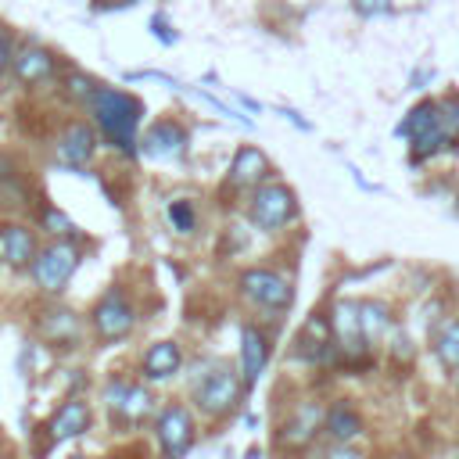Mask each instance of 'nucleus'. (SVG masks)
I'll use <instances>...</instances> for the list:
<instances>
[{"mask_svg": "<svg viewBox=\"0 0 459 459\" xmlns=\"http://www.w3.org/2000/svg\"><path fill=\"white\" fill-rule=\"evenodd\" d=\"M93 104V115L100 122V133L108 136V143L122 147V151H133L136 143V122H140V104L118 90H108V86H97V93L90 97Z\"/></svg>", "mask_w": 459, "mask_h": 459, "instance_id": "f257e3e1", "label": "nucleus"}, {"mask_svg": "<svg viewBox=\"0 0 459 459\" xmlns=\"http://www.w3.org/2000/svg\"><path fill=\"white\" fill-rule=\"evenodd\" d=\"M240 391H247V387H244V380H240L230 366H212V369L197 380L194 402H197V409H201L204 416L222 420V416H230V412L240 405Z\"/></svg>", "mask_w": 459, "mask_h": 459, "instance_id": "f03ea898", "label": "nucleus"}, {"mask_svg": "<svg viewBox=\"0 0 459 459\" xmlns=\"http://www.w3.org/2000/svg\"><path fill=\"white\" fill-rule=\"evenodd\" d=\"M437 111H441V108H437L434 100H423V104H416V108L409 111V118L402 122V133L412 140V158H427V154H434V151L445 143L448 129H445V122H441Z\"/></svg>", "mask_w": 459, "mask_h": 459, "instance_id": "7ed1b4c3", "label": "nucleus"}, {"mask_svg": "<svg viewBox=\"0 0 459 459\" xmlns=\"http://www.w3.org/2000/svg\"><path fill=\"white\" fill-rule=\"evenodd\" d=\"M298 215V201L283 183H262L251 197V219L258 230H280Z\"/></svg>", "mask_w": 459, "mask_h": 459, "instance_id": "20e7f679", "label": "nucleus"}, {"mask_svg": "<svg viewBox=\"0 0 459 459\" xmlns=\"http://www.w3.org/2000/svg\"><path fill=\"white\" fill-rule=\"evenodd\" d=\"M75 265H79V251H75L72 244L57 240V244L43 247V251L32 258V276H36V283H39L43 290L57 294V290H65V283L72 280Z\"/></svg>", "mask_w": 459, "mask_h": 459, "instance_id": "39448f33", "label": "nucleus"}, {"mask_svg": "<svg viewBox=\"0 0 459 459\" xmlns=\"http://www.w3.org/2000/svg\"><path fill=\"white\" fill-rule=\"evenodd\" d=\"M158 441L165 448V455L179 459L194 448V416L183 405H165L158 416Z\"/></svg>", "mask_w": 459, "mask_h": 459, "instance_id": "423d86ee", "label": "nucleus"}, {"mask_svg": "<svg viewBox=\"0 0 459 459\" xmlns=\"http://www.w3.org/2000/svg\"><path fill=\"white\" fill-rule=\"evenodd\" d=\"M93 326H97V333H100L104 341H122V337L133 330V305L122 298L118 287H111V290L100 298V305L93 308Z\"/></svg>", "mask_w": 459, "mask_h": 459, "instance_id": "0eeeda50", "label": "nucleus"}, {"mask_svg": "<svg viewBox=\"0 0 459 459\" xmlns=\"http://www.w3.org/2000/svg\"><path fill=\"white\" fill-rule=\"evenodd\" d=\"M108 409L115 412L118 423H140L151 416L154 402H151V391L140 387V384H126V380H115L108 384Z\"/></svg>", "mask_w": 459, "mask_h": 459, "instance_id": "6e6552de", "label": "nucleus"}, {"mask_svg": "<svg viewBox=\"0 0 459 459\" xmlns=\"http://www.w3.org/2000/svg\"><path fill=\"white\" fill-rule=\"evenodd\" d=\"M240 290H244L251 301L265 305V308H287V305H290V283H287L283 276L269 273V269H247V273L240 276Z\"/></svg>", "mask_w": 459, "mask_h": 459, "instance_id": "1a4fd4ad", "label": "nucleus"}, {"mask_svg": "<svg viewBox=\"0 0 459 459\" xmlns=\"http://www.w3.org/2000/svg\"><path fill=\"white\" fill-rule=\"evenodd\" d=\"M330 330H333V344H337V348H341L348 359L366 355L369 337L362 333V323H359V305L341 301V305L333 308V316H330Z\"/></svg>", "mask_w": 459, "mask_h": 459, "instance_id": "9d476101", "label": "nucleus"}, {"mask_svg": "<svg viewBox=\"0 0 459 459\" xmlns=\"http://www.w3.org/2000/svg\"><path fill=\"white\" fill-rule=\"evenodd\" d=\"M265 359H269V344H265V333L258 326H244L240 330V380L244 387H255L262 369H265Z\"/></svg>", "mask_w": 459, "mask_h": 459, "instance_id": "9b49d317", "label": "nucleus"}, {"mask_svg": "<svg viewBox=\"0 0 459 459\" xmlns=\"http://www.w3.org/2000/svg\"><path fill=\"white\" fill-rule=\"evenodd\" d=\"M140 143H143V154H147V158H154V161H172V158L183 154L186 133H183L176 122H158V126H151V129L143 133Z\"/></svg>", "mask_w": 459, "mask_h": 459, "instance_id": "f8f14e48", "label": "nucleus"}, {"mask_svg": "<svg viewBox=\"0 0 459 459\" xmlns=\"http://www.w3.org/2000/svg\"><path fill=\"white\" fill-rule=\"evenodd\" d=\"M93 147H97L93 129L82 126V122H72V126L61 133V140H57V161H61V165H72V169H82V165L93 158Z\"/></svg>", "mask_w": 459, "mask_h": 459, "instance_id": "ddd939ff", "label": "nucleus"}, {"mask_svg": "<svg viewBox=\"0 0 459 459\" xmlns=\"http://www.w3.org/2000/svg\"><path fill=\"white\" fill-rule=\"evenodd\" d=\"M265 176H269V158L258 147H240L237 158H233V165H230V183L240 186V190H247V186L265 183Z\"/></svg>", "mask_w": 459, "mask_h": 459, "instance_id": "4468645a", "label": "nucleus"}, {"mask_svg": "<svg viewBox=\"0 0 459 459\" xmlns=\"http://www.w3.org/2000/svg\"><path fill=\"white\" fill-rule=\"evenodd\" d=\"M36 258V240L25 226H0V262L22 269V265H32Z\"/></svg>", "mask_w": 459, "mask_h": 459, "instance_id": "2eb2a0df", "label": "nucleus"}, {"mask_svg": "<svg viewBox=\"0 0 459 459\" xmlns=\"http://www.w3.org/2000/svg\"><path fill=\"white\" fill-rule=\"evenodd\" d=\"M333 330H330V323L323 319V316H312L305 326H301V333H298V355L301 359H308V362H316V359H326V355H333Z\"/></svg>", "mask_w": 459, "mask_h": 459, "instance_id": "dca6fc26", "label": "nucleus"}, {"mask_svg": "<svg viewBox=\"0 0 459 459\" xmlns=\"http://www.w3.org/2000/svg\"><path fill=\"white\" fill-rule=\"evenodd\" d=\"M82 430H90V409H86V402L72 398V402H65L54 412V420H50V441H68V437H79Z\"/></svg>", "mask_w": 459, "mask_h": 459, "instance_id": "f3484780", "label": "nucleus"}, {"mask_svg": "<svg viewBox=\"0 0 459 459\" xmlns=\"http://www.w3.org/2000/svg\"><path fill=\"white\" fill-rule=\"evenodd\" d=\"M140 369H143L147 380H169V377L179 369V348H176L172 341L151 344L147 355H143V362H140Z\"/></svg>", "mask_w": 459, "mask_h": 459, "instance_id": "a211bd4d", "label": "nucleus"}, {"mask_svg": "<svg viewBox=\"0 0 459 459\" xmlns=\"http://www.w3.org/2000/svg\"><path fill=\"white\" fill-rule=\"evenodd\" d=\"M14 75L22 82H43L54 75V57L43 50V47H29L14 57Z\"/></svg>", "mask_w": 459, "mask_h": 459, "instance_id": "6ab92c4d", "label": "nucleus"}, {"mask_svg": "<svg viewBox=\"0 0 459 459\" xmlns=\"http://www.w3.org/2000/svg\"><path fill=\"white\" fill-rule=\"evenodd\" d=\"M434 351H437V362L445 369H459V319H448L437 337H434Z\"/></svg>", "mask_w": 459, "mask_h": 459, "instance_id": "aec40b11", "label": "nucleus"}, {"mask_svg": "<svg viewBox=\"0 0 459 459\" xmlns=\"http://www.w3.org/2000/svg\"><path fill=\"white\" fill-rule=\"evenodd\" d=\"M323 430L333 437V441H351V437H359V430H362V423H359V416L351 412V409H330L326 412V420H323Z\"/></svg>", "mask_w": 459, "mask_h": 459, "instance_id": "412c9836", "label": "nucleus"}, {"mask_svg": "<svg viewBox=\"0 0 459 459\" xmlns=\"http://www.w3.org/2000/svg\"><path fill=\"white\" fill-rule=\"evenodd\" d=\"M359 323H362V333L369 341H377V337H384L391 330V316H387V308L380 301H362L359 305Z\"/></svg>", "mask_w": 459, "mask_h": 459, "instance_id": "4be33fe9", "label": "nucleus"}, {"mask_svg": "<svg viewBox=\"0 0 459 459\" xmlns=\"http://www.w3.org/2000/svg\"><path fill=\"white\" fill-rule=\"evenodd\" d=\"M169 219H172L176 233H194V208H190V201H172L169 204Z\"/></svg>", "mask_w": 459, "mask_h": 459, "instance_id": "5701e85b", "label": "nucleus"}, {"mask_svg": "<svg viewBox=\"0 0 459 459\" xmlns=\"http://www.w3.org/2000/svg\"><path fill=\"white\" fill-rule=\"evenodd\" d=\"M93 93H97V82H93V79H86V75H68V97L90 100Z\"/></svg>", "mask_w": 459, "mask_h": 459, "instance_id": "b1692460", "label": "nucleus"}, {"mask_svg": "<svg viewBox=\"0 0 459 459\" xmlns=\"http://www.w3.org/2000/svg\"><path fill=\"white\" fill-rule=\"evenodd\" d=\"M43 222H47V226H50V233H57V237H65V233H72V230H75V226H72V219H65L57 208H47V212H43Z\"/></svg>", "mask_w": 459, "mask_h": 459, "instance_id": "393cba45", "label": "nucleus"}, {"mask_svg": "<svg viewBox=\"0 0 459 459\" xmlns=\"http://www.w3.org/2000/svg\"><path fill=\"white\" fill-rule=\"evenodd\" d=\"M355 7L362 14H380V11H387V0H355Z\"/></svg>", "mask_w": 459, "mask_h": 459, "instance_id": "a878e982", "label": "nucleus"}, {"mask_svg": "<svg viewBox=\"0 0 459 459\" xmlns=\"http://www.w3.org/2000/svg\"><path fill=\"white\" fill-rule=\"evenodd\" d=\"M7 57H11V43H7V36L0 32V72L7 68Z\"/></svg>", "mask_w": 459, "mask_h": 459, "instance_id": "bb28decb", "label": "nucleus"}, {"mask_svg": "<svg viewBox=\"0 0 459 459\" xmlns=\"http://www.w3.org/2000/svg\"><path fill=\"white\" fill-rule=\"evenodd\" d=\"M108 4H126V0H108Z\"/></svg>", "mask_w": 459, "mask_h": 459, "instance_id": "cd10ccee", "label": "nucleus"}, {"mask_svg": "<svg viewBox=\"0 0 459 459\" xmlns=\"http://www.w3.org/2000/svg\"><path fill=\"white\" fill-rule=\"evenodd\" d=\"M455 384H459V373H455Z\"/></svg>", "mask_w": 459, "mask_h": 459, "instance_id": "c85d7f7f", "label": "nucleus"}, {"mask_svg": "<svg viewBox=\"0 0 459 459\" xmlns=\"http://www.w3.org/2000/svg\"><path fill=\"white\" fill-rule=\"evenodd\" d=\"M455 212H459V201H455Z\"/></svg>", "mask_w": 459, "mask_h": 459, "instance_id": "c756f323", "label": "nucleus"}]
</instances>
